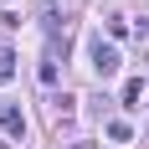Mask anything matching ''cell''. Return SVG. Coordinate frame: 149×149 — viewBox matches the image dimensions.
Wrapping results in <instances>:
<instances>
[{
    "label": "cell",
    "mask_w": 149,
    "mask_h": 149,
    "mask_svg": "<svg viewBox=\"0 0 149 149\" xmlns=\"http://www.w3.org/2000/svg\"><path fill=\"white\" fill-rule=\"evenodd\" d=\"M118 46H113V41H103V36H98V41H93V72H98V77H113V72H118Z\"/></svg>",
    "instance_id": "cell-1"
},
{
    "label": "cell",
    "mask_w": 149,
    "mask_h": 149,
    "mask_svg": "<svg viewBox=\"0 0 149 149\" xmlns=\"http://www.w3.org/2000/svg\"><path fill=\"white\" fill-rule=\"evenodd\" d=\"M0 129H5L10 139L26 134V118H21V108H15V103H0Z\"/></svg>",
    "instance_id": "cell-2"
},
{
    "label": "cell",
    "mask_w": 149,
    "mask_h": 149,
    "mask_svg": "<svg viewBox=\"0 0 149 149\" xmlns=\"http://www.w3.org/2000/svg\"><path fill=\"white\" fill-rule=\"evenodd\" d=\"M139 98H144V77H129L123 82V108H139Z\"/></svg>",
    "instance_id": "cell-3"
},
{
    "label": "cell",
    "mask_w": 149,
    "mask_h": 149,
    "mask_svg": "<svg viewBox=\"0 0 149 149\" xmlns=\"http://www.w3.org/2000/svg\"><path fill=\"white\" fill-rule=\"evenodd\" d=\"M52 118H57V123H72V98H67V93L52 98Z\"/></svg>",
    "instance_id": "cell-4"
},
{
    "label": "cell",
    "mask_w": 149,
    "mask_h": 149,
    "mask_svg": "<svg viewBox=\"0 0 149 149\" xmlns=\"http://www.w3.org/2000/svg\"><path fill=\"white\" fill-rule=\"evenodd\" d=\"M10 72H15V52L0 46V82H10Z\"/></svg>",
    "instance_id": "cell-5"
},
{
    "label": "cell",
    "mask_w": 149,
    "mask_h": 149,
    "mask_svg": "<svg viewBox=\"0 0 149 149\" xmlns=\"http://www.w3.org/2000/svg\"><path fill=\"white\" fill-rule=\"evenodd\" d=\"M108 139H118V144H123V139H129V123H123V118H113V123H108Z\"/></svg>",
    "instance_id": "cell-6"
},
{
    "label": "cell",
    "mask_w": 149,
    "mask_h": 149,
    "mask_svg": "<svg viewBox=\"0 0 149 149\" xmlns=\"http://www.w3.org/2000/svg\"><path fill=\"white\" fill-rule=\"evenodd\" d=\"M144 36H149V21H144Z\"/></svg>",
    "instance_id": "cell-7"
}]
</instances>
